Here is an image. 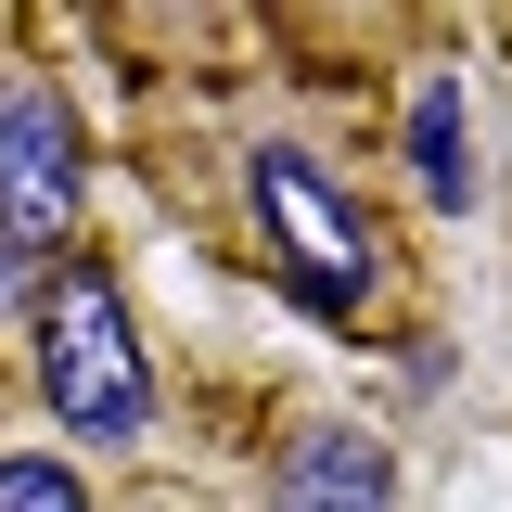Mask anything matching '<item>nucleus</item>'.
<instances>
[{
  "instance_id": "obj_1",
  "label": "nucleus",
  "mask_w": 512,
  "mask_h": 512,
  "mask_svg": "<svg viewBox=\"0 0 512 512\" xmlns=\"http://www.w3.org/2000/svg\"><path fill=\"white\" fill-rule=\"evenodd\" d=\"M218 180H231V231L244 269H269L295 308H320L333 333H397L410 320V244L384 218V192L346 167V141L295 103H256L218 141Z\"/></svg>"
},
{
  "instance_id": "obj_2",
  "label": "nucleus",
  "mask_w": 512,
  "mask_h": 512,
  "mask_svg": "<svg viewBox=\"0 0 512 512\" xmlns=\"http://www.w3.org/2000/svg\"><path fill=\"white\" fill-rule=\"evenodd\" d=\"M26 384H39L52 448H77V461H141L154 423H167L154 346H141L128 282H116V256L90 244V231L39 269V308H26Z\"/></svg>"
},
{
  "instance_id": "obj_4",
  "label": "nucleus",
  "mask_w": 512,
  "mask_h": 512,
  "mask_svg": "<svg viewBox=\"0 0 512 512\" xmlns=\"http://www.w3.org/2000/svg\"><path fill=\"white\" fill-rule=\"evenodd\" d=\"M256 461H269V512H397V448H384L359 410L295 397Z\"/></svg>"
},
{
  "instance_id": "obj_7",
  "label": "nucleus",
  "mask_w": 512,
  "mask_h": 512,
  "mask_svg": "<svg viewBox=\"0 0 512 512\" xmlns=\"http://www.w3.org/2000/svg\"><path fill=\"white\" fill-rule=\"evenodd\" d=\"M13 39H26V13H0V77H13Z\"/></svg>"
},
{
  "instance_id": "obj_3",
  "label": "nucleus",
  "mask_w": 512,
  "mask_h": 512,
  "mask_svg": "<svg viewBox=\"0 0 512 512\" xmlns=\"http://www.w3.org/2000/svg\"><path fill=\"white\" fill-rule=\"evenodd\" d=\"M77 192H90V128L52 64L13 52V77H0V269H52L77 244Z\"/></svg>"
},
{
  "instance_id": "obj_6",
  "label": "nucleus",
  "mask_w": 512,
  "mask_h": 512,
  "mask_svg": "<svg viewBox=\"0 0 512 512\" xmlns=\"http://www.w3.org/2000/svg\"><path fill=\"white\" fill-rule=\"evenodd\" d=\"M410 180L436 192V205H474V128H461V103H448V77L410 103Z\"/></svg>"
},
{
  "instance_id": "obj_5",
  "label": "nucleus",
  "mask_w": 512,
  "mask_h": 512,
  "mask_svg": "<svg viewBox=\"0 0 512 512\" xmlns=\"http://www.w3.org/2000/svg\"><path fill=\"white\" fill-rule=\"evenodd\" d=\"M0 512H103V487H90V461L52 436H0Z\"/></svg>"
}]
</instances>
